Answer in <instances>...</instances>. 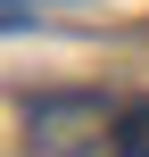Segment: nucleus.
<instances>
[{
	"instance_id": "1",
	"label": "nucleus",
	"mask_w": 149,
	"mask_h": 157,
	"mask_svg": "<svg viewBox=\"0 0 149 157\" xmlns=\"http://www.w3.org/2000/svg\"><path fill=\"white\" fill-rule=\"evenodd\" d=\"M91 132H108L100 99H41L33 108V149H50V157H75Z\"/></svg>"
},
{
	"instance_id": "2",
	"label": "nucleus",
	"mask_w": 149,
	"mask_h": 157,
	"mask_svg": "<svg viewBox=\"0 0 149 157\" xmlns=\"http://www.w3.org/2000/svg\"><path fill=\"white\" fill-rule=\"evenodd\" d=\"M116 157H149V99H133L116 116Z\"/></svg>"
},
{
	"instance_id": "3",
	"label": "nucleus",
	"mask_w": 149,
	"mask_h": 157,
	"mask_svg": "<svg viewBox=\"0 0 149 157\" xmlns=\"http://www.w3.org/2000/svg\"><path fill=\"white\" fill-rule=\"evenodd\" d=\"M33 8H41V0H0V25H25Z\"/></svg>"
}]
</instances>
